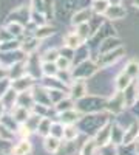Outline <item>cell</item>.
Here are the masks:
<instances>
[{
    "mask_svg": "<svg viewBox=\"0 0 139 155\" xmlns=\"http://www.w3.org/2000/svg\"><path fill=\"white\" fill-rule=\"evenodd\" d=\"M127 104H125V98H124V92H116V95L113 96L108 102H107V109L113 113H119L122 112Z\"/></svg>",
    "mask_w": 139,
    "mask_h": 155,
    "instance_id": "cell-7",
    "label": "cell"
},
{
    "mask_svg": "<svg viewBox=\"0 0 139 155\" xmlns=\"http://www.w3.org/2000/svg\"><path fill=\"white\" fill-rule=\"evenodd\" d=\"M57 118L62 124H74V123H79L81 120V113L79 110H76V109H71V110H67V112H60L57 113Z\"/></svg>",
    "mask_w": 139,
    "mask_h": 155,
    "instance_id": "cell-11",
    "label": "cell"
},
{
    "mask_svg": "<svg viewBox=\"0 0 139 155\" xmlns=\"http://www.w3.org/2000/svg\"><path fill=\"white\" fill-rule=\"evenodd\" d=\"M54 34V28L53 27H49V25H43V27H36V31L33 33L34 37H37L39 41H42V39H46L49 36H53Z\"/></svg>",
    "mask_w": 139,
    "mask_h": 155,
    "instance_id": "cell-22",
    "label": "cell"
},
{
    "mask_svg": "<svg viewBox=\"0 0 139 155\" xmlns=\"http://www.w3.org/2000/svg\"><path fill=\"white\" fill-rule=\"evenodd\" d=\"M60 58V51L57 48H48L45 53L40 56L42 62H56Z\"/></svg>",
    "mask_w": 139,
    "mask_h": 155,
    "instance_id": "cell-29",
    "label": "cell"
},
{
    "mask_svg": "<svg viewBox=\"0 0 139 155\" xmlns=\"http://www.w3.org/2000/svg\"><path fill=\"white\" fill-rule=\"evenodd\" d=\"M60 147H62L60 138L53 137V135H48V137L43 138V149H45L48 153H56Z\"/></svg>",
    "mask_w": 139,
    "mask_h": 155,
    "instance_id": "cell-13",
    "label": "cell"
},
{
    "mask_svg": "<svg viewBox=\"0 0 139 155\" xmlns=\"http://www.w3.org/2000/svg\"><path fill=\"white\" fill-rule=\"evenodd\" d=\"M124 71H127L133 78V79H134V78H137L139 76V61H136V59L128 61V64L125 65V70Z\"/></svg>",
    "mask_w": 139,
    "mask_h": 155,
    "instance_id": "cell-31",
    "label": "cell"
},
{
    "mask_svg": "<svg viewBox=\"0 0 139 155\" xmlns=\"http://www.w3.org/2000/svg\"><path fill=\"white\" fill-rule=\"evenodd\" d=\"M48 93H49L51 104H57L64 98H67V93L64 92V88H48Z\"/></svg>",
    "mask_w": 139,
    "mask_h": 155,
    "instance_id": "cell-28",
    "label": "cell"
},
{
    "mask_svg": "<svg viewBox=\"0 0 139 155\" xmlns=\"http://www.w3.org/2000/svg\"><path fill=\"white\" fill-rule=\"evenodd\" d=\"M97 64L91 62V61H84L81 64H77V67L76 70H73V76L74 79H88V78H91L96 70H97Z\"/></svg>",
    "mask_w": 139,
    "mask_h": 155,
    "instance_id": "cell-2",
    "label": "cell"
},
{
    "mask_svg": "<svg viewBox=\"0 0 139 155\" xmlns=\"http://www.w3.org/2000/svg\"><path fill=\"white\" fill-rule=\"evenodd\" d=\"M107 20H122L127 17V9H125L121 3L119 5H110L108 9L105 11V16H104Z\"/></svg>",
    "mask_w": 139,
    "mask_h": 155,
    "instance_id": "cell-8",
    "label": "cell"
},
{
    "mask_svg": "<svg viewBox=\"0 0 139 155\" xmlns=\"http://www.w3.org/2000/svg\"><path fill=\"white\" fill-rule=\"evenodd\" d=\"M93 9L91 6L90 8H81V9H76L71 16V23L74 27H77V25H82V23H87L93 19Z\"/></svg>",
    "mask_w": 139,
    "mask_h": 155,
    "instance_id": "cell-5",
    "label": "cell"
},
{
    "mask_svg": "<svg viewBox=\"0 0 139 155\" xmlns=\"http://www.w3.org/2000/svg\"><path fill=\"white\" fill-rule=\"evenodd\" d=\"M119 47H122L121 39L116 37V36H110V37L104 39V41L99 44V54L107 53V51H111V50H116Z\"/></svg>",
    "mask_w": 139,
    "mask_h": 155,
    "instance_id": "cell-9",
    "label": "cell"
},
{
    "mask_svg": "<svg viewBox=\"0 0 139 155\" xmlns=\"http://www.w3.org/2000/svg\"><path fill=\"white\" fill-rule=\"evenodd\" d=\"M31 22L36 27H43V25H46V14L45 12H40V11L31 9Z\"/></svg>",
    "mask_w": 139,
    "mask_h": 155,
    "instance_id": "cell-30",
    "label": "cell"
},
{
    "mask_svg": "<svg viewBox=\"0 0 139 155\" xmlns=\"http://www.w3.org/2000/svg\"><path fill=\"white\" fill-rule=\"evenodd\" d=\"M139 137V124L137 123H133L131 126H128L124 132V140H122V146H130L133 144L134 141L137 140Z\"/></svg>",
    "mask_w": 139,
    "mask_h": 155,
    "instance_id": "cell-10",
    "label": "cell"
},
{
    "mask_svg": "<svg viewBox=\"0 0 139 155\" xmlns=\"http://www.w3.org/2000/svg\"><path fill=\"white\" fill-rule=\"evenodd\" d=\"M6 30L11 33L12 37H19V36H22V33L25 31V27H23V23H20V22H17V20H11V22H8V25H6Z\"/></svg>",
    "mask_w": 139,
    "mask_h": 155,
    "instance_id": "cell-25",
    "label": "cell"
},
{
    "mask_svg": "<svg viewBox=\"0 0 139 155\" xmlns=\"http://www.w3.org/2000/svg\"><path fill=\"white\" fill-rule=\"evenodd\" d=\"M71 62H73V59H70V58H67V56H62V54H60V58L56 61L59 70H71Z\"/></svg>",
    "mask_w": 139,
    "mask_h": 155,
    "instance_id": "cell-33",
    "label": "cell"
},
{
    "mask_svg": "<svg viewBox=\"0 0 139 155\" xmlns=\"http://www.w3.org/2000/svg\"><path fill=\"white\" fill-rule=\"evenodd\" d=\"M31 150H33V146L30 143V140L25 138L11 147V155H30Z\"/></svg>",
    "mask_w": 139,
    "mask_h": 155,
    "instance_id": "cell-12",
    "label": "cell"
},
{
    "mask_svg": "<svg viewBox=\"0 0 139 155\" xmlns=\"http://www.w3.org/2000/svg\"><path fill=\"white\" fill-rule=\"evenodd\" d=\"M40 70L45 76H57L59 73V67L56 62H42Z\"/></svg>",
    "mask_w": 139,
    "mask_h": 155,
    "instance_id": "cell-27",
    "label": "cell"
},
{
    "mask_svg": "<svg viewBox=\"0 0 139 155\" xmlns=\"http://www.w3.org/2000/svg\"><path fill=\"white\" fill-rule=\"evenodd\" d=\"M33 85H34V78L31 74H28V73L12 81V88H14L16 92H19V93L27 92V90H31Z\"/></svg>",
    "mask_w": 139,
    "mask_h": 155,
    "instance_id": "cell-6",
    "label": "cell"
},
{
    "mask_svg": "<svg viewBox=\"0 0 139 155\" xmlns=\"http://www.w3.org/2000/svg\"><path fill=\"white\" fill-rule=\"evenodd\" d=\"M124 54H125V50H124L122 47H119V48H116V50H111V51H107V53L99 54V58H97V67H99V68H107V67L113 65V64H116Z\"/></svg>",
    "mask_w": 139,
    "mask_h": 155,
    "instance_id": "cell-1",
    "label": "cell"
},
{
    "mask_svg": "<svg viewBox=\"0 0 139 155\" xmlns=\"http://www.w3.org/2000/svg\"><path fill=\"white\" fill-rule=\"evenodd\" d=\"M131 82H133V78H131L127 71L122 70V71L116 76V79H115V87H116L118 92H124V90L127 88Z\"/></svg>",
    "mask_w": 139,
    "mask_h": 155,
    "instance_id": "cell-15",
    "label": "cell"
},
{
    "mask_svg": "<svg viewBox=\"0 0 139 155\" xmlns=\"http://www.w3.org/2000/svg\"><path fill=\"white\" fill-rule=\"evenodd\" d=\"M130 2H131V5H133L136 9H139V0H130Z\"/></svg>",
    "mask_w": 139,
    "mask_h": 155,
    "instance_id": "cell-35",
    "label": "cell"
},
{
    "mask_svg": "<svg viewBox=\"0 0 139 155\" xmlns=\"http://www.w3.org/2000/svg\"><path fill=\"white\" fill-rule=\"evenodd\" d=\"M20 48L25 51V53H27L28 56L30 54H33L34 53V51L37 50V48H39V39H37V37H30V39H27V41H25L22 45H20Z\"/></svg>",
    "mask_w": 139,
    "mask_h": 155,
    "instance_id": "cell-20",
    "label": "cell"
},
{
    "mask_svg": "<svg viewBox=\"0 0 139 155\" xmlns=\"http://www.w3.org/2000/svg\"><path fill=\"white\" fill-rule=\"evenodd\" d=\"M124 98H125V104L128 107H133L136 104L137 99V87H136V81H133L127 88L124 90Z\"/></svg>",
    "mask_w": 139,
    "mask_h": 155,
    "instance_id": "cell-14",
    "label": "cell"
},
{
    "mask_svg": "<svg viewBox=\"0 0 139 155\" xmlns=\"http://www.w3.org/2000/svg\"><path fill=\"white\" fill-rule=\"evenodd\" d=\"M133 144H134V153H136V155H139V140H136Z\"/></svg>",
    "mask_w": 139,
    "mask_h": 155,
    "instance_id": "cell-34",
    "label": "cell"
},
{
    "mask_svg": "<svg viewBox=\"0 0 139 155\" xmlns=\"http://www.w3.org/2000/svg\"><path fill=\"white\" fill-rule=\"evenodd\" d=\"M110 2L108 0H93L91 2V9L96 16H105V11L108 9Z\"/></svg>",
    "mask_w": 139,
    "mask_h": 155,
    "instance_id": "cell-18",
    "label": "cell"
},
{
    "mask_svg": "<svg viewBox=\"0 0 139 155\" xmlns=\"http://www.w3.org/2000/svg\"><path fill=\"white\" fill-rule=\"evenodd\" d=\"M76 106V102H74V99L68 95L67 98H64L60 102H57L56 104V112L57 113H60V112H67V110H71V109H76L74 107Z\"/></svg>",
    "mask_w": 139,
    "mask_h": 155,
    "instance_id": "cell-23",
    "label": "cell"
},
{
    "mask_svg": "<svg viewBox=\"0 0 139 155\" xmlns=\"http://www.w3.org/2000/svg\"><path fill=\"white\" fill-rule=\"evenodd\" d=\"M0 65H2V62H0Z\"/></svg>",
    "mask_w": 139,
    "mask_h": 155,
    "instance_id": "cell-37",
    "label": "cell"
},
{
    "mask_svg": "<svg viewBox=\"0 0 139 155\" xmlns=\"http://www.w3.org/2000/svg\"><path fill=\"white\" fill-rule=\"evenodd\" d=\"M79 137V127H76L74 124H67L65 130H64V140L67 143H71Z\"/></svg>",
    "mask_w": 139,
    "mask_h": 155,
    "instance_id": "cell-24",
    "label": "cell"
},
{
    "mask_svg": "<svg viewBox=\"0 0 139 155\" xmlns=\"http://www.w3.org/2000/svg\"><path fill=\"white\" fill-rule=\"evenodd\" d=\"M111 129H113V124L108 121V123H105V124L94 134V140H96V143H97L99 147L107 146V144H111V143H110V141H111Z\"/></svg>",
    "mask_w": 139,
    "mask_h": 155,
    "instance_id": "cell-4",
    "label": "cell"
},
{
    "mask_svg": "<svg viewBox=\"0 0 139 155\" xmlns=\"http://www.w3.org/2000/svg\"><path fill=\"white\" fill-rule=\"evenodd\" d=\"M108 2H110V5H119L122 0H108Z\"/></svg>",
    "mask_w": 139,
    "mask_h": 155,
    "instance_id": "cell-36",
    "label": "cell"
},
{
    "mask_svg": "<svg viewBox=\"0 0 139 155\" xmlns=\"http://www.w3.org/2000/svg\"><path fill=\"white\" fill-rule=\"evenodd\" d=\"M85 42L81 39V36L76 33V31H73V33H67L65 36H64V45L65 47H70V48H73V50H76V48H79L81 45H84Z\"/></svg>",
    "mask_w": 139,
    "mask_h": 155,
    "instance_id": "cell-16",
    "label": "cell"
},
{
    "mask_svg": "<svg viewBox=\"0 0 139 155\" xmlns=\"http://www.w3.org/2000/svg\"><path fill=\"white\" fill-rule=\"evenodd\" d=\"M87 93H88V87H87V81L85 79H74L73 84L70 85V90H68V95L73 99H76V101L85 98Z\"/></svg>",
    "mask_w": 139,
    "mask_h": 155,
    "instance_id": "cell-3",
    "label": "cell"
},
{
    "mask_svg": "<svg viewBox=\"0 0 139 155\" xmlns=\"http://www.w3.org/2000/svg\"><path fill=\"white\" fill-rule=\"evenodd\" d=\"M11 113H12V116L16 118V121H17L19 124H23L25 121H27V120L30 118L31 110H30V109H27V107H22V106H16L14 109L11 110Z\"/></svg>",
    "mask_w": 139,
    "mask_h": 155,
    "instance_id": "cell-17",
    "label": "cell"
},
{
    "mask_svg": "<svg viewBox=\"0 0 139 155\" xmlns=\"http://www.w3.org/2000/svg\"><path fill=\"white\" fill-rule=\"evenodd\" d=\"M51 126H53V121L51 118H48V116H43V118L40 120V124L39 127H37V134H39L40 137H48L49 134H51Z\"/></svg>",
    "mask_w": 139,
    "mask_h": 155,
    "instance_id": "cell-19",
    "label": "cell"
},
{
    "mask_svg": "<svg viewBox=\"0 0 139 155\" xmlns=\"http://www.w3.org/2000/svg\"><path fill=\"white\" fill-rule=\"evenodd\" d=\"M137 140H139V137H137Z\"/></svg>",
    "mask_w": 139,
    "mask_h": 155,
    "instance_id": "cell-38",
    "label": "cell"
},
{
    "mask_svg": "<svg viewBox=\"0 0 139 155\" xmlns=\"http://www.w3.org/2000/svg\"><path fill=\"white\" fill-rule=\"evenodd\" d=\"M97 149H99V146H97L96 140H94V137H93V138L87 140L85 143H84V146H82V149H81V155H96Z\"/></svg>",
    "mask_w": 139,
    "mask_h": 155,
    "instance_id": "cell-21",
    "label": "cell"
},
{
    "mask_svg": "<svg viewBox=\"0 0 139 155\" xmlns=\"http://www.w3.org/2000/svg\"><path fill=\"white\" fill-rule=\"evenodd\" d=\"M43 118V116H40L39 113H34V112H31V115H30V118L25 121L23 124L27 126L31 132H37V127H39V124H40V120Z\"/></svg>",
    "mask_w": 139,
    "mask_h": 155,
    "instance_id": "cell-26",
    "label": "cell"
},
{
    "mask_svg": "<svg viewBox=\"0 0 139 155\" xmlns=\"http://www.w3.org/2000/svg\"><path fill=\"white\" fill-rule=\"evenodd\" d=\"M64 130H65V124H62L60 121L57 123H53L51 126V134L49 135H53V137H57V138H64Z\"/></svg>",
    "mask_w": 139,
    "mask_h": 155,
    "instance_id": "cell-32",
    "label": "cell"
}]
</instances>
